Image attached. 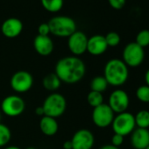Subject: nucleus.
Segmentation results:
<instances>
[{
  "label": "nucleus",
  "mask_w": 149,
  "mask_h": 149,
  "mask_svg": "<svg viewBox=\"0 0 149 149\" xmlns=\"http://www.w3.org/2000/svg\"><path fill=\"white\" fill-rule=\"evenodd\" d=\"M54 74L61 83L74 84L84 77L86 74V66L84 61L77 56H65L56 62Z\"/></svg>",
  "instance_id": "nucleus-1"
},
{
  "label": "nucleus",
  "mask_w": 149,
  "mask_h": 149,
  "mask_svg": "<svg viewBox=\"0 0 149 149\" xmlns=\"http://www.w3.org/2000/svg\"><path fill=\"white\" fill-rule=\"evenodd\" d=\"M104 77L109 85L120 87L126 83L129 77L128 67L120 59H111L104 66Z\"/></svg>",
  "instance_id": "nucleus-2"
},
{
  "label": "nucleus",
  "mask_w": 149,
  "mask_h": 149,
  "mask_svg": "<svg viewBox=\"0 0 149 149\" xmlns=\"http://www.w3.org/2000/svg\"><path fill=\"white\" fill-rule=\"evenodd\" d=\"M50 33L59 38H68L77 31V23L68 16H55L47 22Z\"/></svg>",
  "instance_id": "nucleus-3"
},
{
  "label": "nucleus",
  "mask_w": 149,
  "mask_h": 149,
  "mask_svg": "<svg viewBox=\"0 0 149 149\" xmlns=\"http://www.w3.org/2000/svg\"><path fill=\"white\" fill-rule=\"evenodd\" d=\"M41 106L44 110L45 116L57 118L65 113L67 109V100L63 95L53 92L45 98Z\"/></svg>",
  "instance_id": "nucleus-4"
},
{
  "label": "nucleus",
  "mask_w": 149,
  "mask_h": 149,
  "mask_svg": "<svg viewBox=\"0 0 149 149\" xmlns=\"http://www.w3.org/2000/svg\"><path fill=\"white\" fill-rule=\"evenodd\" d=\"M111 127L116 134H119L123 137L130 135L136 128L134 115L128 111L117 114L111 123Z\"/></svg>",
  "instance_id": "nucleus-5"
},
{
  "label": "nucleus",
  "mask_w": 149,
  "mask_h": 149,
  "mask_svg": "<svg viewBox=\"0 0 149 149\" xmlns=\"http://www.w3.org/2000/svg\"><path fill=\"white\" fill-rule=\"evenodd\" d=\"M122 61L129 68H137L140 66L145 59L144 48L139 46L135 41L128 43L122 53Z\"/></svg>",
  "instance_id": "nucleus-6"
},
{
  "label": "nucleus",
  "mask_w": 149,
  "mask_h": 149,
  "mask_svg": "<svg viewBox=\"0 0 149 149\" xmlns=\"http://www.w3.org/2000/svg\"><path fill=\"white\" fill-rule=\"evenodd\" d=\"M26 109L24 99L19 95H9L1 102V111L6 116L16 118L20 116Z\"/></svg>",
  "instance_id": "nucleus-7"
},
{
  "label": "nucleus",
  "mask_w": 149,
  "mask_h": 149,
  "mask_svg": "<svg viewBox=\"0 0 149 149\" xmlns=\"http://www.w3.org/2000/svg\"><path fill=\"white\" fill-rule=\"evenodd\" d=\"M13 91L22 94L29 91L33 85V77L28 71L19 70L15 72L10 81Z\"/></svg>",
  "instance_id": "nucleus-8"
},
{
  "label": "nucleus",
  "mask_w": 149,
  "mask_h": 149,
  "mask_svg": "<svg viewBox=\"0 0 149 149\" xmlns=\"http://www.w3.org/2000/svg\"><path fill=\"white\" fill-rule=\"evenodd\" d=\"M115 113L110 108L107 104H102L101 105L93 108L91 118L92 122L98 128H106L111 125L114 119Z\"/></svg>",
  "instance_id": "nucleus-9"
},
{
  "label": "nucleus",
  "mask_w": 149,
  "mask_h": 149,
  "mask_svg": "<svg viewBox=\"0 0 149 149\" xmlns=\"http://www.w3.org/2000/svg\"><path fill=\"white\" fill-rule=\"evenodd\" d=\"M114 113H122L126 111L130 104V98L126 91L121 89L113 91L109 96L108 104Z\"/></svg>",
  "instance_id": "nucleus-10"
},
{
  "label": "nucleus",
  "mask_w": 149,
  "mask_h": 149,
  "mask_svg": "<svg viewBox=\"0 0 149 149\" xmlns=\"http://www.w3.org/2000/svg\"><path fill=\"white\" fill-rule=\"evenodd\" d=\"M88 37L82 31H76L68 38V48L74 56H80L87 52Z\"/></svg>",
  "instance_id": "nucleus-11"
},
{
  "label": "nucleus",
  "mask_w": 149,
  "mask_h": 149,
  "mask_svg": "<svg viewBox=\"0 0 149 149\" xmlns=\"http://www.w3.org/2000/svg\"><path fill=\"white\" fill-rule=\"evenodd\" d=\"M73 149H92L95 144V137L91 131L80 129L74 133L72 139Z\"/></svg>",
  "instance_id": "nucleus-12"
},
{
  "label": "nucleus",
  "mask_w": 149,
  "mask_h": 149,
  "mask_svg": "<svg viewBox=\"0 0 149 149\" xmlns=\"http://www.w3.org/2000/svg\"><path fill=\"white\" fill-rule=\"evenodd\" d=\"M23 23L19 19L9 18L6 19L1 26V32L8 39H14L20 35L23 31Z\"/></svg>",
  "instance_id": "nucleus-13"
},
{
  "label": "nucleus",
  "mask_w": 149,
  "mask_h": 149,
  "mask_svg": "<svg viewBox=\"0 0 149 149\" xmlns=\"http://www.w3.org/2000/svg\"><path fill=\"white\" fill-rule=\"evenodd\" d=\"M108 45L106 43L104 36L101 34H96L88 38L87 52L94 56H98L106 52Z\"/></svg>",
  "instance_id": "nucleus-14"
},
{
  "label": "nucleus",
  "mask_w": 149,
  "mask_h": 149,
  "mask_svg": "<svg viewBox=\"0 0 149 149\" xmlns=\"http://www.w3.org/2000/svg\"><path fill=\"white\" fill-rule=\"evenodd\" d=\"M131 135V145L134 149H146L149 146V130L136 127Z\"/></svg>",
  "instance_id": "nucleus-15"
},
{
  "label": "nucleus",
  "mask_w": 149,
  "mask_h": 149,
  "mask_svg": "<svg viewBox=\"0 0 149 149\" xmlns=\"http://www.w3.org/2000/svg\"><path fill=\"white\" fill-rule=\"evenodd\" d=\"M33 48L41 56H48L54 51V42L49 36L37 35L33 40Z\"/></svg>",
  "instance_id": "nucleus-16"
},
{
  "label": "nucleus",
  "mask_w": 149,
  "mask_h": 149,
  "mask_svg": "<svg viewBox=\"0 0 149 149\" xmlns=\"http://www.w3.org/2000/svg\"><path fill=\"white\" fill-rule=\"evenodd\" d=\"M39 126H40V132L47 137L54 136L58 132V130H59V124L56 118H54L48 116L41 117L40 123H39Z\"/></svg>",
  "instance_id": "nucleus-17"
},
{
  "label": "nucleus",
  "mask_w": 149,
  "mask_h": 149,
  "mask_svg": "<svg viewBox=\"0 0 149 149\" xmlns=\"http://www.w3.org/2000/svg\"><path fill=\"white\" fill-rule=\"evenodd\" d=\"M42 85L47 91L54 92L60 89L61 85V81L54 73H51L44 77V78L42 79Z\"/></svg>",
  "instance_id": "nucleus-18"
},
{
  "label": "nucleus",
  "mask_w": 149,
  "mask_h": 149,
  "mask_svg": "<svg viewBox=\"0 0 149 149\" xmlns=\"http://www.w3.org/2000/svg\"><path fill=\"white\" fill-rule=\"evenodd\" d=\"M42 7L52 13L60 12L64 5V0H40Z\"/></svg>",
  "instance_id": "nucleus-19"
},
{
  "label": "nucleus",
  "mask_w": 149,
  "mask_h": 149,
  "mask_svg": "<svg viewBox=\"0 0 149 149\" xmlns=\"http://www.w3.org/2000/svg\"><path fill=\"white\" fill-rule=\"evenodd\" d=\"M108 86L109 84L104 76H97L91 82V91H93L103 93L107 90Z\"/></svg>",
  "instance_id": "nucleus-20"
},
{
  "label": "nucleus",
  "mask_w": 149,
  "mask_h": 149,
  "mask_svg": "<svg viewBox=\"0 0 149 149\" xmlns=\"http://www.w3.org/2000/svg\"><path fill=\"white\" fill-rule=\"evenodd\" d=\"M136 127L148 129L149 128V111L141 110L134 115Z\"/></svg>",
  "instance_id": "nucleus-21"
},
{
  "label": "nucleus",
  "mask_w": 149,
  "mask_h": 149,
  "mask_svg": "<svg viewBox=\"0 0 149 149\" xmlns=\"http://www.w3.org/2000/svg\"><path fill=\"white\" fill-rule=\"evenodd\" d=\"M12 139V132L10 128L3 124L0 123V148L6 146Z\"/></svg>",
  "instance_id": "nucleus-22"
},
{
  "label": "nucleus",
  "mask_w": 149,
  "mask_h": 149,
  "mask_svg": "<svg viewBox=\"0 0 149 149\" xmlns=\"http://www.w3.org/2000/svg\"><path fill=\"white\" fill-rule=\"evenodd\" d=\"M87 102L90 104V106H91L92 108L101 105L102 104H104L103 93L91 91L87 95Z\"/></svg>",
  "instance_id": "nucleus-23"
},
{
  "label": "nucleus",
  "mask_w": 149,
  "mask_h": 149,
  "mask_svg": "<svg viewBox=\"0 0 149 149\" xmlns=\"http://www.w3.org/2000/svg\"><path fill=\"white\" fill-rule=\"evenodd\" d=\"M136 97L139 101L148 104L149 103V86L147 85H141L136 90Z\"/></svg>",
  "instance_id": "nucleus-24"
},
{
  "label": "nucleus",
  "mask_w": 149,
  "mask_h": 149,
  "mask_svg": "<svg viewBox=\"0 0 149 149\" xmlns=\"http://www.w3.org/2000/svg\"><path fill=\"white\" fill-rule=\"evenodd\" d=\"M135 42L143 48L149 46V30L144 29L139 32L136 35Z\"/></svg>",
  "instance_id": "nucleus-25"
},
{
  "label": "nucleus",
  "mask_w": 149,
  "mask_h": 149,
  "mask_svg": "<svg viewBox=\"0 0 149 149\" xmlns=\"http://www.w3.org/2000/svg\"><path fill=\"white\" fill-rule=\"evenodd\" d=\"M105 40H106V43L108 45V47H117L119 45L120 43V36L118 33L116 32H110L108 33L105 36Z\"/></svg>",
  "instance_id": "nucleus-26"
},
{
  "label": "nucleus",
  "mask_w": 149,
  "mask_h": 149,
  "mask_svg": "<svg viewBox=\"0 0 149 149\" xmlns=\"http://www.w3.org/2000/svg\"><path fill=\"white\" fill-rule=\"evenodd\" d=\"M126 0H108V3L111 7L115 10H120L125 6Z\"/></svg>",
  "instance_id": "nucleus-27"
},
{
  "label": "nucleus",
  "mask_w": 149,
  "mask_h": 149,
  "mask_svg": "<svg viewBox=\"0 0 149 149\" xmlns=\"http://www.w3.org/2000/svg\"><path fill=\"white\" fill-rule=\"evenodd\" d=\"M50 34V29L47 23H42L38 27V35L41 36H49Z\"/></svg>",
  "instance_id": "nucleus-28"
},
{
  "label": "nucleus",
  "mask_w": 149,
  "mask_h": 149,
  "mask_svg": "<svg viewBox=\"0 0 149 149\" xmlns=\"http://www.w3.org/2000/svg\"><path fill=\"white\" fill-rule=\"evenodd\" d=\"M124 139H125V137H123L119 134L114 133L113 136L111 137V145H112L116 147H119L124 143Z\"/></svg>",
  "instance_id": "nucleus-29"
},
{
  "label": "nucleus",
  "mask_w": 149,
  "mask_h": 149,
  "mask_svg": "<svg viewBox=\"0 0 149 149\" xmlns=\"http://www.w3.org/2000/svg\"><path fill=\"white\" fill-rule=\"evenodd\" d=\"M34 112H35V114H36L37 116H40V117H43V116H45L44 110H43L42 106H38V107L35 109Z\"/></svg>",
  "instance_id": "nucleus-30"
},
{
  "label": "nucleus",
  "mask_w": 149,
  "mask_h": 149,
  "mask_svg": "<svg viewBox=\"0 0 149 149\" xmlns=\"http://www.w3.org/2000/svg\"><path fill=\"white\" fill-rule=\"evenodd\" d=\"M62 147L63 149H73V146H72V142L70 139L64 141V143L62 144Z\"/></svg>",
  "instance_id": "nucleus-31"
},
{
  "label": "nucleus",
  "mask_w": 149,
  "mask_h": 149,
  "mask_svg": "<svg viewBox=\"0 0 149 149\" xmlns=\"http://www.w3.org/2000/svg\"><path fill=\"white\" fill-rule=\"evenodd\" d=\"M99 149H120V148L116 147V146H112L111 144H108V145H104V146H101Z\"/></svg>",
  "instance_id": "nucleus-32"
},
{
  "label": "nucleus",
  "mask_w": 149,
  "mask_h": 149,
  "mask_svg": "<svg viewBox=\"0 0 149 149\" xmlns=\"http://www.w3.org/2000/svg\"><path fill=\"white\" fill-rule=\"evenodd\" d=\"M145 82H146V85L149 86V68L146 70L145 74Z\"/></svg>",
  "instance_id": "nucleus-33"
},
{
  "label": "nucleus",
  "mask_w": 149,
  "mask_h": 149,
  "mask_svg": "<svg viewBox=\"0 0 149 149\" xmlns=\"http://www.w3.org/2000/svg\"><path fill=\"white\" fill-rule=\"evenodd\" d=\"M4 149H21V148L16 146H6Z\"/></svg>",
  "instance_id": "nucleus-34"
},
{
  "label": "nucleus",
  "mask_w": 149,
  "mask_h": 149,
  "mask_svg": "<svg viewBox=\"0 0 149 149\" xmlns=\"http://www.w3.org/2000/svg\"><path fill=\"white\" fill-rule=\"evenodd\" d=\"M2 117H3V113H2V111H0V123H1V119H2Z\"/></svg>",
  "instance_id": "nucleus-35"
},
{
  "label": "nucleus",
  "mask_w": 149,
  "mask_h": 149,
  "mask_svg": "<svg viewBox=\"0 0 149 149\" xmlns=\"http://www.w3.org/2000/svg\"><path fill=\"white\" fill-rule=\"evenodd\" d=\"M26 149H37V148H35V147H33V146H29V147H26Z\"/></svg>",
  "instance_id": "nucleus-36"
},
{
  "label": "nucleus",
  "mask_w": 149,
  "mask_h": 149,
  "mask_svg": "<svg viewBox=\"0 0 149 149\" xmlns=\"http://www.w3.org/2000/svg\"><path fill=\"white\" fill-rule=\"evenodd\" d=\"M146 149H149V146H147V147H146Z\"/></svg>",
  "instance_id": "nucleus-37"
},
{
  "label": "nucleus",
  "mask_w": 149,
  "mask_h": 149,
  "mask_svg": "<svg viewBox=\"0 0 149 149\" xmlns=\"http://www.w3.org/2000/svg\"><path fill=\"white\" fill-rule=\"evenodd\" d=\"M0 149H1V148H0Z\"/></svg>",
  "instance_id": "nucleus-38"
}]
</instances>
